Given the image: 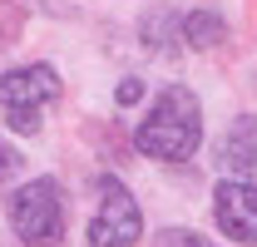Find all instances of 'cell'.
I'll list each match as a JSON object with an SVG mask.
<instances>
[{"instance_id":"277c9868","label":"cell","mask_w":257,"mask_h":247,"mask_svg":"<svg viewBox=\"0 0 257 247\" xmlns=\"http://www.w3.org/2000/svg\"><path fill=\"white\" fill-rule=\"evenodd\" d=\"M94 193H99V208L89 217V247H134L144 237V213H139L134 193L114 173H99Z\"/></svg>"},{"instance_id":"8992f818","label":"cell","mask_w":257,"mask_h":247,"mask_svg":"<svg viewBox=\"0 0 257 247\" xmlns=\"http://www.w3.org/2000/svg\"><path fill=\"white\" fill-rule=\"evenodd\" d=\"M223 163L232 173H242L247 183L257 178V119H237L223 139Z\"/></svg>"},{"instance_id":"ba28073f","label":"cell","mask_w":257,"mask_h":247,"mask_svg":"<svg viewBox=\"0 0 257 247\" xmlns=\"http://www.w3.org/2000/svg\"><path fill=\"white\" fill-rule=\"evenodd\" d=\"M159 247H213V242L198 237V232H188V227H163V232H159Z\"/></svg>"},{"instance_id":"6da1fadb","label":"cell","mask_w":257,"mask_h":247,"mask_svg":"<svg viewBox=\"0 0 257 247\" xmlns=\"http://www.w3.org/2000/svg\"><path fill=\"white\" fill-rule=\"evenodd\" d=\"M198 139H203V109H198V94L188 84H168L154 99V109L144 114V124L134 129L139 154L159 158V163H183V158H193Z\"/></svg>"},{"instance_id":"7a4b0ae2","label":"cell","mask_w":257,"mask_h":247,"mask_svg":"<svg viewBox=\"0 0 257 247\" xmlns=\"http://www.w3.org/2000/svg\"><path fill=\"white\" fill-rule=\"evenodd\" d=\"M55 99H60V74L50 64H20L0 74V119L15 134H40V119Z\"/></svg>"},{"instance_id":"9c48e42d","label":"cell","mask_w":257,"mask_h":247,"mask_svg":"<svg viewBox=\"0 0 257 247\" xmlns=\"http://www.w3.org/2000/svg\"><path fill=\"white\" fill-rule=\"evenodd\" d=\"M114 99H119V104H139V99H144V84H139V79H124Z\"/></svg>"},{"instance_id":"5b68a950","label":"cell","mask_w":257,"mask_h":247,"mask_svg":"<svg viewBox=\"0 0 257 247\" xmlns=\"http://www.w3.org/2000/svg\"><path fill=\"white\" fill-rule=\"evenodd\" d=\"M213 217L218 232L232 242H257V188L247 178H227L213 188Z\"/></svg>"},{"instance_id":"3957f363","label":"cell","mask_w":257,"mask_h":247,"mask_svg":"<svg viewBox=\"0 0 257 247\" xmlns=\"http://www.w3.org/2000/svg\"><path fill=\"white\" fill-rule=\"evenodd\" d=\"M10 227L25 247H60L64 237V193L55 178H30L10 198Z\"/></svg>"},{"instance_id":"52a82bcc","label":"cell","mask_w":257,"mask_h":247,"mask_svg":"<svg viewBox=\"0 0 257 247\" xmlns=\"http://www.w3.org/2000/svg\"><path fill=\"white\" fill-rule=\"evenodd\" d=\"M183 40H188L193 50H218L227 40V20L213 15V10H193L188 20H183Z\"/></svg>"}]
</instances>
